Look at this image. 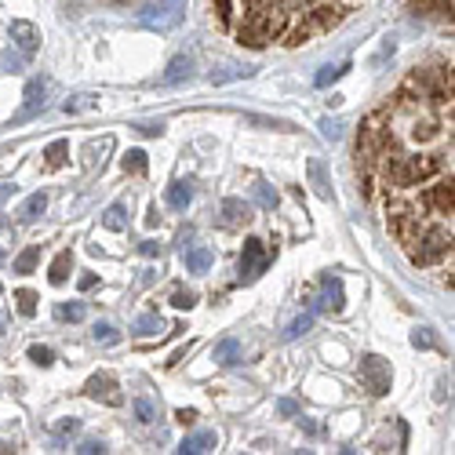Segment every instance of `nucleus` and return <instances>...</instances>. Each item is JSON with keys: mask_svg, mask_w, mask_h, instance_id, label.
Listing matches in <instances>:
<instances>
[{"mask_svg": "<svg viewBox=\"0 0 455 455\" xmlns=\"http://www.w3.org/2000/svg\"><path fill=\"white\" fill-rule=\"evenodd\" d=\"M397 146V128H394V117L390 109H375L364 117L361 124V135H357V172L361 175H375V164L387 149Z\"/></svg>", "mask_w": 455, "mask_h": 455, "instance_id": "1", "label": "nucleus"}, {"mask_svg": "<svg viewBox=\"0 0 455 455\" xmlns=\"http://www.w3.org/2000/svg\"><path fill=\"white\" fill-rule=\"evenodd\" d=\"M411 259V267L419 270H434V267H444L451 259V222L444 219H430L419 234H415L408 244H401Z\"/></svg>", "mask_w": 455, "mask_h": 455, "instance_id": "2", "label": "nucleus"}, {"mask_svg": "<svg viewBox=\"0 0 455 455\" xmlns=\"http://www.w3.org/2000/svg\"><path fill=\"white\" fill-rule=\"evenodd\" d=\"M419 197H423V204H427V212H430L434 219L451 222V208H455V201H451V172L430 175V179L419 186Z\"/></svg>", "mask_w": 455, "mask_h": 455, "instance_id": "3", "label": "nucleus"}, {"mask_svg": "<svg viewBox=\"0 0 455 455\" xmlns=\"http://www.w3.org/2000/svg\"><path fill=\"white\" fill-rule=\"evenodd\" d=\"M357 371H361V383H364L368 394H375V397L390 394V364L383 357H375V354L361 357V368Z\"/></svg>", "mask_w": 455, "mask_h": 455, "instance_id": "4", "label": "nucleus"}, {"mask_svg": "<svg viewBox=\"0 0 455 455\" xmlns=\"http://www.w3.org/2000/svg\"><path fill=\"white\" fill-rule=\"evenodd\" d=\"M84 394H88L92 401H102V404H109V408H121V404H124L121 383H117V379H113V375H106V371H99V375H92V379H88Z\"/></svg>", "mask_w": 455, "mask_h": 455, "instance_id": "5", "label": "nucleus"}, {"mask_svg": "<svg viewBox=\"0 0 455 455\" xmlns=\"http://www.w3.org/2000/svg\"><path fill=\"white\" fill-rule=\"evenodd\" d=\"M267 267H270L267 244H262V241H244V251H241V281H255Z\"/></svg>", "mask_w": 455, "mask_h": 455, "instance_id": "6", "label": "nucleus"}, {"mask_svg": "<svg viewBox=\"0 0 455 455\" xmlns=\"http://www.w3.org/2000/svg\"><path fill=\"white\" fill-rule=\"evenodd\" d=\"M219 212H222V226H226V230H241V226L251 222V204L241 201V197H226Z\"/></svg>", "mask_w": 455, "mask_h": 455, "instance_id": "7", "label": "nucleus"}, {"mask_svg": "<svg viewBox=\"0 0 455 455\" xmlns=\"http://www.w3.org/2000/svg\"><path fill=\"white\" fill-rule=\"evenodd\" d=\"M317 307L328 310V314H343L347 299H343V284H339V277H324L321 281V302Z\"/></svg>", "mask_w": 455, "mask_h": 455, "instance_id": "8", "label": "nucleus"}, {"mask_svg": "<svg viewBox=\"0 0 455 455\" xmlns=\"http://www.w3.org/2000/svg\"><path fill=\"white\" fill-rule=\"evenodd\" d=\"M12 36H15L22 55H33L41 48V33H36V26H29V22H12Z\"/></svg>", "mask_w": 455, "mask_h": 455, "instance_id": "9", "label": "nucleus"}, {"mask_svg": "<svg viewBox=\"0 0 455 455\" xmlns=\"http://www.w3.org/2000/svg\"><path fill=\"white\" fill-rule=\"evenodd\" d=\"M307 172H310V186H314V194H317L321 201H331V179H328V168H324V161L310 157Z\"/></svg>", "mask_w": 455, "mask_h": 455, "instance_id": "10", "label": "nucleus"}, {"mask_svg": "<svg viewBox=\"0 0 455 455\" xmlns=\"http://www.w3.org/2000/svg\"><path fill=\"white\" fill-rule=\"evenodd\" d=\"M36 109H44V84L41 81H29L26 84V106L15 113V121H29Z\"/></svg>", "mask_w": 455, "mask_h": 455, "instance_id": "11", "label": "nucleus"}, {"mask_svg": "<svg viewBox=\"0 0 455 455\" xmlns=\"http://www.w3.org/2000/svg\"><path fill=\"white\" fill-rule=\"evenodd\" d=\"M215 444H219V437H215L212 430H201V434H189V437L179 444V451H182V455H201V451H215Z\"/></svg>", "mask_w": 455, "mask_h": 455, "instance_id": "12", "label": "nucleus"}, {"mask_svg": "<svg viewBox=\"0 0 455 455\" xmlns=\"http://www.w3.org/2000/svg\"><path fill=\"white\" fill-rule=\"evenodd\" d=\"M411 12L427 19H451V0H411Z\"/></svg>", "mask_w": 455, "mask_h": 455, "instance_id": "13", "label": "nucleus"}, {"mask_svg": "<svg viewBox=\"0 0 455 455\" xmlns=\"http://www.w3.org/2000/svg\"><path fill=\"white\" fill-rule=\"evenodd\" d=\"M182 259H186V270H189V274H204V270H212V262H215L212 248H204V244L189 248V251H186Z\"/></svg>", "mask_w": 455, "mask_h": 455, "instance_id": "14", "label": "nucleus"}, {"mask_svg": "<svg viewBox=\"0 0 455 455\" xmlns=\"http://www.w3.org/2000/svg\"><path fill=\"white\" fill-rule=\"evenodd\" d=\"M189 73H194V59H189V55H175L172 62H168V73H164V84H179V81H186L189 77Z\"/></svg>", "mask_w": 455, "mask_h": 455, "instance_id": "15", "label": "nucleus"}, {"mask_svg": "<svg viewBox=\"0 0 455 455\" xmlns=\"http://www.w3.org/2000/svg\"><path fill=\"white\" fill-rule=\"evenodd\" d=\"M164 201H168V208L186 212L189 201H194V189H189V182H172V186H168V194H164Z\"/></svg>", "mask_w": 455, "mask_h": 455, "instance_id": "16", "label": "nucleus"}, {"mask_svg": "<svg viewBox=\"0 0 455 455\" xmlns=\"http://www.w3.org/2000/svg\"><path fill=\"white\" fill-rule=\"evenodd\" d=\"M69 270H73V251H59L55 262H52V270H48L52 284H66L69 281Z\"/></svg>", "mask_w": 455, "mask_h": 455, "instance_id": "17", "label": "nucleus"}, {"mask_svg": "<svg viewBox=\"0 0 455 455\" xmlns=\"http://www.w3.org/2000/svg\"><path fill=\"white\" fill-rule=\"evenodd\" d=\"M66 161H69V142H66V139H55V142L44 149V164L55 172V168H62Z\"/></svg>", "mask_w": 455, "mask_h": 455, "instance_id": "18", "label": "nucleus"}, {"mask_svg": "<svg viewBox=\"0 0 455 455\" xmlns=\"http://www.w3.org/2000/svg\"><path fill=\"white\" fill-rule=\"evenodd\" d=\"M237 357H241V343H237V339H222V343L215 347V361L226 364V368L237 364Z\"/></svg>", "mask_w": 455, "mask_h": 455, "instance_id": "19", "label": "nucleus"}, {"mask_svg": "<svg viewBox=\"0 0 455 455\" xmlns=\"http://www.w3.org/2000/svg\"><path fill=\"white\" fill-rule=\"evenodd\" d=\"M84 302H59V307H55V317L59 321H69V324H81L84 321Z\"/></svg>", "mask_w": 455, "mask_h": 455, "instance_id": "20", "label": "nucleus"}, {"mask_svg": "<svg viewBox=\"0 0 455 455\" xmlns=\"http://www.w3.org/2000/svg\"><path fill=\"white\" fill-rule=\"evenodd\" d=\"M255 201H259V208H267V212H274L281 197H277V189H274L270 182H262V179H259V182H255Z\"/></svg>", "mask_w": 455, "mask_h": 455, "instance_id": "21", "label": "nucleus"}, {"mask_svg": "<svg viewBox=\"0 0 455 455\" xmlns=\"http://www.w3.org/2000/svg\"><path fill=\"white\" fill-rule=\"evenodd\" d=\"M132 408H135V419H139L142 427H149V423L157 419V404L149 401V397H135V401H132Z\"/></svg>", "mask_w": 455, "mask_h": 455, "instance_id": "22", "label": "nucleus"}, {"mask_svg": "<svg viewBox=\"0 0 455 455\" xmlns=\"http://www.w3.org/2000/svg\"><path fill=\"white\" fill-rule=\"evenodd\" d=\"M36 302H41V295L29 291V288H19V291H15V307H19L22 317H33V314H36Z\"/></svg>", "mask_w": 455, "mask_h": 455, "instance_id": "23", "label": "nucleus"}, {"mask_svg": "<svg viewBox=\"0 0 455 455\" xmlns=\"http://www.w3.org/2000/svg\"><path fill=\"white\" fill-rule=\"evenodd\" d=\"M36 262H41V248L29 244V248L15 259V274H33V270H36Z\"/></svg>", "mask_w": 455, "mask_h": 455, "instance_id": "24", "label": "nucleus"}, {"mask_svg": "<svg viewBox=\"0 0 455 455\" xmlns=\"http://www.w3.org/2000/svg\"><path fill=\"white\" fill-rule=\"evenodd\" d=\"M102 226H106V230H124V226H128L124 204H109V208H106V215H102Z\"/></svg>", "mask_w": 455, "mask_h": 455, "instance_id": "25", "label": "nucleus"}, {"mask_svg": "<svg viewBox=\"0 0 455 455\" xmlns=\"http://www.w3.org/2000/svg\"><path fill=\"white\" fill-rule=\"evenodd\" d=\"M44 208H48V197H44V194H33V197H29V201L22 204L19 219H22V222H33V219H36V215H41Z\"/></svg>", "mask_w": 455, "mask_h": 455, "instance_id": "26", "label": "nucleus"}, {"mask_svg": "<svg viewBox=\"0 0 455 455\" xmlns=\"http://www.w3.org/2000/svg\"><path fill=\"white\" fill-rule=\"evenodd\" d=\"M347 69H350V62H339V66H324V69L317 73V77H314V84H317V88H328L331 81H339V77H343Z\"/></svg>", "mask_w": 455, "mask_h": 455, "instance_id": "27", "label": "nucleus"}, {"mask_svg": "<svg viewBox=\"0 0 455 455\" xmlns=\"http://www.w3.org/2000/svg\"><path fill=\"white\" fill-rule=\"evenodd\" d=\"M132 331H135V335H157V331H164V321H161L157 314H146V317L135 321Z\"/></svg>", "mask_w": 455, "mask_h": 455, "instance_id": "28", "label": "nucleus"}, {"mask_svg": "<svg viewBox=\"0 0 455 455\" xmlns=\"http://www.w3.org/2000/svg\"><path fill=\"white\" fill-rule=\"evenodd\" d=\"M121 164H124V172H132V175H142V172H146V154H142V149H128Z\"/></svg>", "mask_w": 455, "mask_h": 455, "instance_id": "29", "label": "nucleus"}, {"mask_svg": "<svg viewBox=\"0 0 455 455\" xmlns=\"http://www.w3.org/2000/svg\"><path fill=\"white\" fill-rule=\"evenodd\" d=\"M92 335H95V343H106V347L121 343V331L113 328V324H95V328H92Z\"/></svg>", "mask_w": 455, "mask_h": 455, "instance_id": "30", "label": "nucleus"}, {"mask_svg": "<svg viewBox=\"0 0 455 455\" xmlns=\"http://www.w3.org/2000/svg\"><path fill=\"white\" fill-rule=\"evenodd\" d=\"M95 106H99L95 95H73V99H66V113H84V109H95Z\"/></svg>", "mask_w": 455, "mask_h": 455, "instance_id": "31", "label": "nucleus"}, {"mask_svg": "<svg viewBox=\"0 0 455 455\" xmlns=\"http://www.w3.org/2000/svg\"><path fill=\"white\" fill-rule=\"evenodd\" d=\"M310 324H314V314H302L299 321H291V324H288V331H284V339H299L302 331H310Z\"/></svg>", "mask_w": 455, "mask_h": 455, "instance_id": "32", "label": "nucleus"}, {"mask_svg": "<svg viewBox=\"0 0 455 455\" xmlns=\"http://www.w3.org/2000/svg\"><path fill=\"white\" fill-rule=\"evenodd\" d=\"M29 361L41 364V368H48V364L55 361V354H52V347H29Z\"/></svg>", "mask_w": 455, "mask_h": 455, "instance_id": "33", "label": "nucleus"}, {"mask_svg": "<svg viewBox=\"0 0 455 455\" xmlns=\"http://www.w3.org/2000/svg\"><path fill=\"white\" fill-rule=\"evenodd\" d=\"M194 302H197L194 291H175V295H172V307H175V310H189Z\"/></svg>", "mask_w": 455, "mask_h": 455, "instance_id": "34", "label": "nucleus"}, {"mask_svg": "<svg viewBox=\"0 0 455 455\" xmlns=\"http://www.w3.org/2000/svg\"><path fill=\"white\" fill-rule=\"evenodd\" d=\"M248 124H259V128H281V132H288L291 124H284V121H270V117H255V113H248V117H244Z\"/></svg>", "mask_w": 455, "mask_h": 455, "instance_id": "35", "label": "nucleus"}, {"mask_svg": "<svg viewBox=\"0 0 455 455\" xmlns=\"http://www.w3.org/2000/svg\"><path fill=\"white\" fill-rule=\"evenodd\" d=\"M321 135H324L328 142H335L339 135H343V124H339V121H328V117H324V121H321Z\"/></svg>", "mask_w": 455, "mask_h": 455, "instance_id": "36", "label": "nucleus"}, {"mask_svg": "<svg viewBox=\"0 0 455 455\" xmlns=\"http://www.w3.org/2000/svg\"><path fill=\"white\" fill-rule=\"evenodd\" d=\"M411 343H415V347H434L430 328H419V331H415V335H411Z\"/></svg>", "mask_w": 455, "mask_h": 455, "instance_id": "37", "label": "nucleus"}, {"mask_svg": "<svg viewBox=\"0 0 455 455\" xmlns=\"http://www.w3.org/2000/svg\"><path fill=\"white\" fill-rule=\"evenodd\" d=\"M77 430H81V423H77V419H62V423L55 427V434H59V437H62V434H77Z\"/></svg>", "mask_w": 455, "mask_h": 455, "instance_id": "38", "label": "nucleus"}, {"mask_svg": "<svg viewBox=\"0 0 455 455\" xmlns=\"http://www.w3.org/2000/svg\"><path fill=\"white\" fill-rule=\"evenodd\" d=\"M277 411H281V415H299V404L288 401V397H281V401H277Z\"/></svg>", "mask_w": 455, "mask_h": 455, "instance_id": "39", "label": "nucleus"}, {"mask_svg": "<svg viewBox=\"0 0 455 455\" xmlns=\"http://www.w3.org/2000/svg\"><path fill=\"white\" fill-rule=\"evenodd\" d=\"M77 451H81V455H95V451H106V444H102V441H84Z\"/></svg>", "mask_w": 455, "mask_h": 455, "instance_id": "40", "label": "nucleus"}, {"mask_svg": "<svg viewBox=\"0 0 455 455\" xmlns=\"http://www.w3.org/2000/svg\"><path fill=\"white\" fill-rule=\"evenodd\" d=\"M175 419H179L182 427H189V423H194V419H197V411H189V408H182V411H175Z\"/></svg>", "mask_w": 455, "mask_h": 455, "instance_id": "41", "label": "nucleus"}, {"mask_svg": "<svg viewBox=\"0 0 455 455\" xmlns=\"http://www.w3.org/2000/svg\"><path fill=\"white\" fill-rule=\"evenodd\" d=\"M95 281H99L95 274H84V277L77 281V288H81V291H92V288H95Z\"/></svg>", "mask_w": 455, "mask_h": 455, "instance_id": "42", "label": "nucleus"}, {"mask_svg": "<svg viewBox=\"0 0 455 455\" xmlns=\"http://www.w3.org/2000/svg\"><path fill=\"white\" fill-rule=\"evenodd\" d=\"M139 251H142V255H157V241H142Z\"/></svg>", "mask_w": 455, "mask_h": 455, "instance_id": "43", "label": "nucleus"}, {"mask_svg": "<svg viewBox=\"0 0 455 455\" xmlns=\"http://www.w3.org/2000/svg\"><path fill=\"white\" fill-rule=\"evenodd\" d=\"M139 132H142V135H161V132H164V124H142Z\"/></svg>", "mask_w": 455, "mask_h": 455, "instance_id": "44", "label": "nucleus"}, {"mask_svg": "<svg viewBox=\"0 0 455 455\" xmlns=\"http://www.w3.org/2000/svg\"><path fill=\"white\" fill-rule=\"evenodd\" d=\"M0 451H12V448H8V444H0Z\"/></svg>", "mask_w": 455, "mask_h": 455, "instance_id": "45", "label": "nucleus"}, {"mask_svg": "<svg viewBox=\"0 0 455 455\" xmlns=\"http://www.w3.org/2000/svg\"><path fill=\"white\" fill-rule=\"evenodd\" d=\"M0 230H4V219H0Z\"/></svg>", "mask_w": 455, "mask_h": 455, "instance_id": "46", "label": "nucleus"}, {"mask_svg": "<svg viewBox=\"0 0 455 455\" xmlns=\"http://www.w3.org/2000/svg\"><path fill=\"white\" fill-rule=\"evenodd\" d=\"M0 259H4V251H0Z\"/></svg>", "mask_w": 455, "mask_h": 455, "instance_id": "47", "label": "nucleus"}]
</instances>
